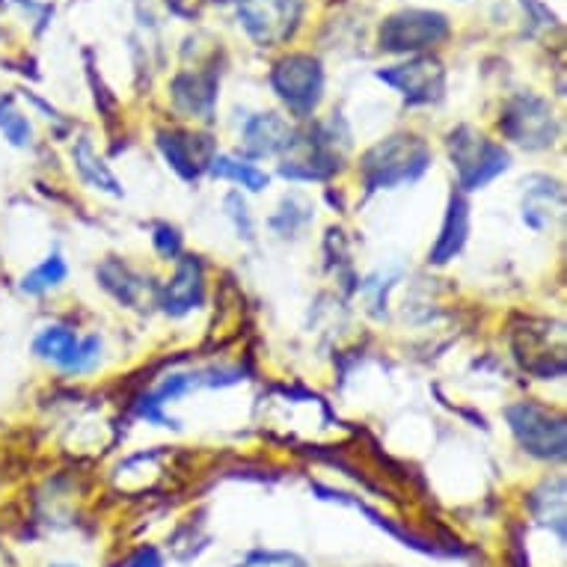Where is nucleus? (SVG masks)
Returning <instances> with one entry per match:
<instances>
[{
  "instance_id": "f03ea898",
  "label": "nucleus",
  "mask_w": 567,
  "mask_h": 567,
  "mask_svg": "<svg viewBox=\"0 0 567 567\" xmlns=\"http://www.w3.org/2000/svg\"><path fill=\"white\" fill-rule=\"evenodd\" d=\"M449 158H452V167H455L457 182L464 190H478V187L491 185L493 178L503 176L512 164L508 152L499 143L482 137L470 125H461L449 134Z\"/></svg>"
},
{
  "instance_id": "bb28decb",
  "label": "nucleus",
  "mask_w": 567,
  "mask_h": 567,
  "mask_svg": "<svg viewBox=\"0 0 567 567\" xmlns=\"http://www.w3.org/2000/svg\"><path fill=\"white\" fill-rule=\"evenodd\" d=\"M60 567H65V565H60Z\"/></svg>"
},
{
  "instance_id": "39448f33",
  "label": "nucleus",
  "mask_w": 567,
  "mask_h": 567,
  "mask_svg": "<svg viewBox=\"0 0 567 567\" xmlns=\"http://www.w3.org/2000/svg\"><path fill=\"white\" fill-rule=\"evenodd\" d=\"M449 19L434 10H401L381 24L378 42L386 54H422L449 37Z\"/></svg>"
},
{
  "instance_id": "f8f14e48",
  "label": "nucleus",
  "mask_w": 567,
  "mask_h": 567,
  "mask_svg": "<svg viewBox=\"0 0 567 567\" xmlns=\"http://www.w3.org/2000/svg\"><path fill=\"white\" fill-rule=\"evenodd\" d=\"M173 102L190 120H215L217 75L215 72H182L173 81Z\"/></svg>"
},
{
  "instance_id": "412c9836",
  "label": "nucleus",
  "mask_w": 567,
  "mask_h": 567,
  "mask_svg": "<svg viewBox=\"0 0 567 567\" xmlns=\"http://www.w3.org/2000/svg\"><path fill=\"white\" fill-rule=\"evenodd\" d=\"M152 241H155V250H158L164 259H176L178 252H182V235L167 224H161L158 229H155Z\"/></svg>"
},
{
  "instance_id": "dca6fc26",
  "label": "nucleus",
  "mask_w": 567,
  "mask_h": 567,
  "mask_svg": "<svg viewBox=\"0 0 567 567\" xmlns=\"http://www.w3.org/2000/svg\"><path fill=\"white\" fill-rule=\"evenodd\" d=\"M78 344L81 339L75 336V330H69V327H48L42 333L37 336V342H33V351L48 360V363L60 365L65 372H72V365H75L78 357Z\"/></svg>"
},
{
  "instance_id": "20e7f679",
  "label": "nucleus",
  "mask_w": 567,
  "mask_h": 567,
  "mask_svg": "<svg viewBox=\"0 0 567 567\" xmlns=\"http://www.w3.org/2000/svg\"><path fill=\"white\" fill-rule=\"evenodd\" d=\"M499 128L512 143L523 150H549L558 137V120L547 99L532 93H517L505 104Z\"/></svg>"
},
{
  "instance_id": "1a4fd4ad",
  "label": "nucleus",
  "mask_w": 567,
  "mask_h": 567,
  "mask_svg": "<svg viewBox=\"0 0 567 567\" xmlns=\"http://www.w3.org/2000/svg\"><path fill=\"white\" fill-rule=\"evenodd\" d=\"M158 150L167 158V164L176 169L185 182L208 173L212 161H215V140L208 134H190V131H161Z\"/></svg>"
},
{
  "instance_id": "0eeeda50",
  "label": "nucleus",
  "mask_w": 567,
  "mask_h": 567,
  "mask_svg": "<svg viewBox=\"0 0 567 567\" xmlns=\"http://www.w3.org/2000/svg\"><path fill=\"white\" fill-rule=\"evenodd\" d=\"M303 0H241L238 19L247 37L261 48H277L295 37Z\"/></svg>"
},
{
  "instance_id": "423d86ee",
  "label": "nucleus",
  "mask_w": 567,
  "mask_h": 567,
  "mask_svg": "<svg viewBox=\"0 0 567 567\" xmlns=\"http://www.w3.org/2000/svg\"><path fill=\"white\" fill-rule=\"evenodd\" d=\"M270 86L282 102L289 104L291 113L309 116L321 102V93H324V69H321L316 56L289 54L274 65Z\"/></svg>"
},
{
  "instance_id": "7ed1b4c3",
  "label": "nucleus",
  "mask_w": 567,
  "mask_h": 567,
  "mask_svg": "<svg viewBox=\"0 0 567 567\" xmlns=\"http://www.w3.org/2000/svg\"><path fill=\"white\" fill-rule=\"evenodd\" d=\"M508 429L532 457L540 461H561L567 452V429L565 416L535 401H520L505 410Z\"/></svg>"
},
{
  "instance_id": "f3484780",
  "label": "nucleus",
  "mask_w": 567,
  "mask_h": 567,
  "mask_svg": "<svg viewBox=\"0 0 567 567\" xmlns=\"http://www.w3.org/2000/svg\"><path fill=\"white\" fill-rule=\"evenodd\" d=\"M75 167L86 185L99 187V190H104V194H111V196H122L120 178L113 176L111 167L95 155L90 140H81V143L75 146Z\"/></svg>"
},
{
  "instance_id": "4468645a",
  "label": "nucleus",
  "mask_w": 567,
  "mask_h": 567,
  "mask_svg": "<svg viewBox=\"0 0 567 567\" xmlns=\"http://www.w3.org/2000/svg\"><path fill=\"white\" fill-rule=\"evenodd\" d=\"M99 279H102V286L111 291L113 298L125 303V307L134 309H146L143 307V300L150 303V286H146V279L134 274V270L120 259H107L99 268Z\"/></svg>"
},
{
  "instance_id": "ddd939ff",
  "label": "nucleus",
  "mask_w": 567,
  "mask_h": 567,
  "mask_svg": "<svg viewBox=\"0 0 567 567\" xmlns=\"http://www.w3.org/2000/svg\"><path fill=\"white\" fill-rule=\"evenodd\" d=\"M466 235H470V205H466L464 194H452L449 199L446 220H443V229H440V238L431 250V265H446L464 250Z\"/></svg>"
},
{
  "instance_id": "6ab92c4d",
  "label": "nucleus",
  "mask_w": 567,
  "mask_h": 567,
  "mask_svg": "<svg viewBox=\"0 0 567 567\" xmlns=\"http://www.w3.org/2000/svg\"><path fill=\"white\" fill-rule=\"evenodd\" d=\"M65 274H69L65 261L60 259V252H54V256H48L39 268H33L28 277L21 279V291H28V295H45V291H51L54 286L63 282Z\"/></svg>"
},
{
  "instance_id": "6e6552de",
  "label": "nucleus",
  "mask_w": 567,
  "mask_h": 567,
  "mask_svg": "<svg viewBox=\"0 0 567 567\" xmlns=\"http://www.w3.org/2000/svg\"><path fill=\"white\" fill-rule=\"evenodd\" d=\"M378 78L392 90H399L410 104L440 102L443 90H446V69L437 56H416L404 65L381 69Z\"/></svg>"
},
{
  "instance_id": "b1692460",
  "label": "nucleus",
  "mask_w": 567,
  "mask_h": 567,
  "mask_svg": "<svg viewBox=\"0 0 567 567\" xmlns=\"http://www.w3.org/2000/svg\"><path fill=\"white\" fill-rule=\"evenodd\" d=\"M122 567H164V561H161L158 549L143 547V549H137V553H134V556H131Z\"/></svg>"
},
{
  "instance_id": "2eb2a0df",
  "label": "nucleus",
  "mask_w": 567,
  "mask_h": 567,
  "mask_svg": "<svg viewBox=\"0 0 567 567\" xmlns=\"http://www.w3.org/2000/svg\"><path fill=\"white\" fill-rule=\"evenodd\" d=\"M529 190H526V203H523V220L532 226V229H544V226L553 224V217L561 215V187L549 178H540V185L535 187V182H529Z\"/></svg>"
},
{
  "instance_id": "a211bd4d",
  "label": "nucleus",
  "mask_w": 567,
  "mask_h": 567,
  "mask_svg": "<svg viewBox=\"0 0 567 567\" xmlns=\"http://www.w3.org/2000/svg\"><path fill=\"white\" fill-rule=\"evenodd\" d=\"M208 173L217 178H229V182H238L241 187H247V190H265L268 187V173H261L256 164H250V161H238V158H229V155H215V161H212V167H208Z\"/></svg>"
},
{
  "instance_id": "f257e3e1",
  "label": "nucleus",
  "mask_w": 567,
  "mask_h": 567,
  "mask_svg": "<svg viewBox=\"0 0 567 567\" xmlns=\"http://www.w3.org/2000/svg\"><path fill=\"white\" fill-rule=\"evenodd\" d=\"M431 167V150L416 134H392L365 152L360 173L369 190H390L425 176Z\"/></svg>"
},
{
  "instance_id": "5701e85b",
  "label": "nucleus",
  "mask_w": 567,
  "mask_h": 567,
  "mask_svg": "<svg viewBox=\"0 0 567 567\" xmlns=\"http://www.w3.org/2000/svg\"><path fill=\"white\" fill-rule=\"evenodd\" d=\"M226 205H229V208H235L233 217H235V224H238V233H244V238H252L250 215H247V205L241 203V196L233 194L229 199H226Z\"/></svg>"
},
{
  "instance_id": "393cba45",
  "label": "nucleus",
  "mask_w": 567,
  "mask_h": 567,
  "mask_svg": "<svg viewBox=\"0 0 567 567\" xmlns=\"http://www.w3.org/2000/svg\"><path fill=\"white\" fill-rule=\"evenodd\" d=\"M169 10L176 12V16H185V19H194V16H199V10H203L205 0H167Z\"/></svg>"
},
{
  "instance_id": "9b49d317",
  "label": "nucleus",
  "mask_w": 567,
  "mask_h": 567,
  "mask_svg": "<svg viewBox=\"0 0 567 567\" xmlns=\"http://www.w3.org/2000/svg\"><path fill=\"white\" fill-rule=\"evenodd\" d=\"M205 298V270L203 261L196 259V256H185V259L178 261L176 274L167 282V289H164V312L173 318H182L187 312H194Z\"/></svg>"
},
{
  "instance_id": "4be33fe9",
  "label": "nucleus",
  "mask_w": 567,
  "mask_h": 567,
  "mask_svg": "<svg viewBox=\"0 0 567 567\" xmlns=\"http://www.w3.org/2000/svg\"><path fill=\"white\" fill-rule=\"evenodd\" d=\"M99 357H102V339L99 336H90L84 342L78 344V357L75 365H72V372H90L95 363H99Z\"/></svg>"
},
{
  "instance_id": "aec40b11",
  "label": "nucleus",
  "mask_w": 567,
  "mask_h": 567,
  "mask_svg": "<svg viewBox=\"0 0 567 567\" xmlns=\"http://www.w3.org/2000/svg\"><path fill=\"white\" fill-rule=\"evenodd\" d=\"M0 131L10 137L12 146L30 143V122L10 102H3V99H0Z\"/></svg>"
},
{
  "instance_id": "9d476101",
  "label": "nucleus",
  "mask_w": 567,
  "mask_h": 567,
  "mask_svg": "<svg viewBox=\"0 0 567 567\" xmlns=\"http://www.w3.org/2000/svg\"><path fill=\"white\" fill-rule=\"evenodd\" d=\"M295 128L277 113H256L241 131V146L250 158H268L295 146Z\"/></svg>"
},
{
  "instance_id": "a878e982",
  "label": "nucleus",
  "mask_w": 567,
  "mask_h": 567,
  "mask_svg": "<svg viewBox=\"0 0 567 567\" xmlns=\"http://www.w3.org/2000/svg\"><path fill=\"white\" fill-rule=\"evenodd\" d=\"M217 3H241V0H217Z\"/></svg>"
}]
</instances>
